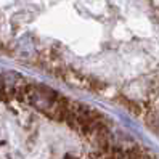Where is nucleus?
<instances>
[{
	"label": "nucleus",
	"mask_w": 159,
	"mask_h": 159,
	"mask_svg": "<svg viewBox=\"0 0 159 159\" xmlns=\"http://www.w3.org/2000/svg\"><path fill=\"white\" fill-rule=\"evenodd\" d=\"M116 101H119L120 105H122L129 113H132L134 116H142L143 114V105H140L135 100H130L124 95H119V97H116Z\"/></svg>",
	"instance_id": "f257e3e1"
},
{
	"label": "nucleus",
	"mask_w": 159,
	"mask_h": 159,
	"mask_svg": "<svg viewBox=\"0 0 159 159\" xmlns=\"http://www.w3.org/2000/svg\"><path fill=\"white\" fill-rule=\"evenodd\" d=\"M84 82H85L87 89L92 90L93 93H101L106 89V84L100 79H97V77H87V79H84Z\"/></svg>",
	"instance_id": "f03ea898"
},
{
	"label": "nucleus",
	"mask_w": 159,
	"mask_h": 159,
	"mask_svg": "<svg viewBox=\"0 0 159 159\" xmlns=\"http://www.w3.org/2000/svg\"><path fill=\"white\" fill-rule=\"evenodd\" d=\"M100 159H117L114 154H111V153H108V154H105V156H101Z\"/></svg>",
	"instance_id": "7ed1b4c3"
},
{
	"label": "nucleus",
	"mask_w": 159,
	"mask_h": 159,
	"mask_svg": "<svg viewBox=\"0 0 159 159\" xmlns=\"http://www.w3.org/2000/svg\"><path fill=\"white\" fill-rule=\"evenodd\" d=\"M63 159H79V157H76L74 154H66V156H64Z\"/></svg>",
	"instance_id": "20e7f679"
}]
</instances>
